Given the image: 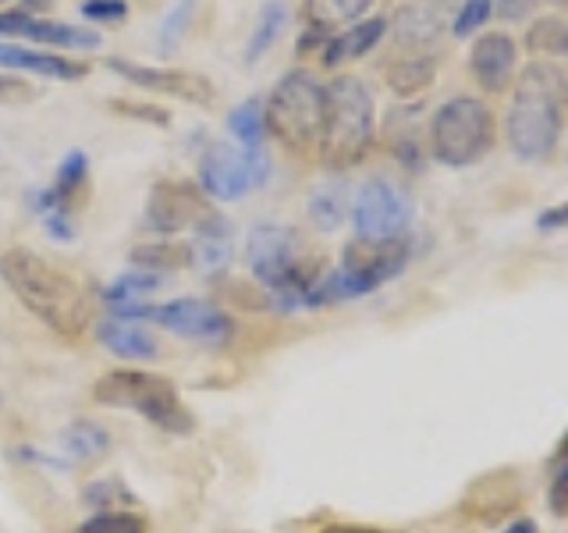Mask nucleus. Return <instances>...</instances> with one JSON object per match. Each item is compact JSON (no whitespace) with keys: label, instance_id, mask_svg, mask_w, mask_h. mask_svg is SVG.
Instances as JSON below:
<instances>
[{"label":"nucleus","instance_id":"obj_1","mask_svg":"<svg viewBox=\"0 0 568 533\" xmlns=\"http://www.w3.org/2000/svg\"><path fill=\"white\" fill-rule=\"evenodd\" d=\"M0 281L53 334L79 338L93 324V299L82 289V281L26 245L0 253Z\"/></svg>","mask_w":568,"mask_h":533},{"label":"nucleus","instance_id":"obj_2","mask_svg":"<svg viewBox=\"0 0 568 533\" xmlns=\"http://www.w3.org/2000/svg\"><path fill=\"white\" fill-rule=\"evenodd\" d=\"M565 103L568 82L558 68L529 64L519 82L505 118V139L519 160H547L558 150V139L565 129Z\"/></svg>","mask_w":568,"mask_h":533},{"label":"nucleus","instance_id":"obj_3","mask_svg":"<svg viewBox=\"0 0 568 533\" xmlns=\"http://www.w3.org/2000/svg\"><path fill=\"white\" fill-rule=\"evenodd\" d=\"M245 263L277 310H298L316 284V263L302 260V242L284 224H256L245 239Z\"/></svg>","mask_w":568,"mask_h":533},{"label":"nucleus","instance_id":"obj_4","mask_svg":"<svg viewBox=\"0 0 568 533\" xmlns=\"http://www.w3.org/2000/svg\"><path fill=\"white\" fill-rule=\"evenodd\" d=\"M377 139V103L363 79L337 76L327 86V118L320 139V160L334 171L355 168Z\"/></svg>","mask_w":568,"mask_h":533},{"label":"nucleus","instance_id":"obj_5","mask_svg":"<svg viewBox=\"0 0 568 533\" xmlns=\"http://www.w3.org/2000/svg\"><path fill=\"white\" fill-rule=\"evenodd\" d=\"M266 132H271L284 150L306 157L320 150L327 118V86H320L310 71H288L281 76L271 97L263 103Z\"/></svg>","mask_w":568,"mask_h":533},{"label":"nucleus","instance_id":"obj_6","mask_svg":"<svg viewBox=\"0 0 568 533\" xmlns=\"http://www.w3.org/2000/svg\"><path fill=\"white\" fill-rule=\"evenodd\" d=\"M93 402L111 409H135L160 431L189 434L192 413L182 405L174 381L150 370H111L93 381Z\"/></svg>","mask_w":568,"mask_h":533},{"label":"nucleus","instance_id":"obj_7","mask_svg":"<svg viewBox=\"0 0 568 533\" xmlns=\"http://www.w3.org/2000/svg\"><path fill=\"white\" fill-rule=\"evenodd\" d=\"M494 114L484 100L455 97L440 103L430 118V153L444 168H469L494 147Z\"/></svg>","mask_w":568,"mask_h":533},{"label":"nucleus","instance_id":"obj_8","mask_svg":"<svg viewBox=\"0 0 568 533\" xmlns=\"http://www.w3.org/2000/svg\"><path fill=\"white\" fill-rule=\"evenodd\" d=\"M271 178V157L266 150H245L239 142H213L200 157V189L206 200L235 203L242 195L256 192Z\"/></svg>","mask_w":568,"mask_h":533},{"label":"nucleus","instance_id":"obj_9","mask_svg":"<svg viewBox=\"0 0 568 533\" xmlns=\"http://www.w3.org/2000/svg\"><path fill=\"white\" fill-rule=\"evenodd\" d=\"M413 221H416L413 200H408V192L390 182V178H369L352 200L355 239H369V242L408 239Z\"/></svg>","mask_w":568,"mask_h":533},{"label":"nucleus","instance_id":"obj_10","mask_svg":"<svg viewBox=\"0 0 568 533\" xmlns=\"http://www.w3.org/2000/svg\"><path fill=\"white\" fill-rule=\"evenodd\" d=\"M210 218H217L200 185L185 182V178H164L156 182L150 200H146V228L160 231V235H174L185 228H203Z\"/></svg>","mask_w":568,"mask_h":533},{"label":"nucleus","instance_id":"obj_11","mask_svg":"<svg viewBox=\"0 0 568 533\" xmlns=\"http://www.w3.org/2000/svg\"><path fill=\"white\" fill-rule=\"evenodd\" d=\"M153 324H160L164 331L189 338V342H203V345H227L235 338V320H231L221 306L203 299H174L164 302L160 310H150Z\"/></svg>","mask_w":568,"mask_h":533},{"label":"nucleus","instance_id":"obj_12","mask_svg":"<svg viewBox=\"0 0 568 533\" xmlns=\"http://www.w3.org/2000/svg\"><path fill=\"white\" fill-rule=\"evenodd\" d=\"M0 36L26 40L36 47H58V50H97L100 32L58 22L47 14H26V11H0Z\"/></svg>","mask_w":568,"mask_h":533},{"label":"nucleus","instance_id":"obj_13","mask_svg":"<svg viewBox=\"0 0 568 533\" xmlns=\"http://www.w3.org/2000/svg\"><path fill=\"white\" fill-rule=\"evenodd\" d=\"M106 68L124 76L132 86H142V89H153V93H168L174 100H189V103H200V107H210L217 100V89H213L210 79L195 76V71H178V68H153V64H135V61H106Z\"/></svg>","mask_w":568,"mask_h":533},{"label":"nucleus","instance_id":"obj_14","mask_svg":"<svg viewBox=\"0 0 568 533\" xmlns=\"http://www.w3.org/2000/svg\"><path fill=\"white\" fill-rule=\"evenodd\" d=\"M515 64H519V43L508 32H484L469 50V71L487 93H505L515 82Z\"/></svg>","mask_w":568,"mask_h":533},{"label":"nucleus","instance_id":"obj_15","mask_svg":"<svg viewBox=\"0 0 568 533\" xmlns=\"http://www.w3.org/2000/svg\"><path fill=\"white\" fill-rule=\"evenodd\" d=\"M0 68L29 71V76L58 79V82H79L89 76V68L79 61L61 58V53H50V50H29V47H18V43H0Z\"/></svg>","mask_w":568,"mask_h":533},{"label":"nucleus","instance_id":"obj_16","mask_svg":"<svg viewBox=\"0 0 568 533\" xmlns=\"http://www.w3.org/2000/svg\"><path fill=\"white\" fill-rule=\"evenodd\" d=\"M384 32H387V18H381V14L359 18L355 26L342 29V32L331 36V40L324 43V64L337 68V64H345V61L366 58V53L384 40Z\"/></svg>","mask_w":568,"mask_h":533},{"label":"nucleus","instance_id":"obj_17","mask_svg":"<svg viewBox=\"0 0 568 533\" xmlns=\"http://www.w3.org/2000/svg\"><path fill=\"white\" fill-rule=\"evenodd\" d=\"M97 338H100L103 349H111L118 360H129V363L156 360V352H160L153 334L146 328H139L135 320H124V316L103 320V324L97 328Z\"/></svg>","mask_w":568,"mask_h":533},{"label":"nucleus","instance_id":"obj_18","mask_svg":"<svg viewBox=\"0 0 568 533\" xmlns=\"http://www.w3.org/2000/svg\"><path fill=\"white\" fill-rule=\"evenodd\" d=\"M231 260V228L224 218H210L203 228H195V239L189 245V266H200L203 274L224 271Z\"/></svg>","mask_w":568,"mask_h":533},{"label":"nucleus","instance_id":"obj_19","mask_svg":"<svg viewBox=\"0 0 568 533\" xmlns=\"http://www.w3.org/2000/svg\"><path fill=\"white\" fill-rule=\"evenodd\" d=\"M373 8V0H306L302 4V14H306V29H316L331 36L334 29H348L359 18H366V11Z\"/></svg>","mask_w":568,"mask_h":533},{"label":"nucleus","instance_id":"obj_20","mask_svg":"<svg viewBox=\"0 0 568 533\" xmlns=\"http://www.w3.org/2000/svg\"><path fill=\"white\" fill-rule=\"evenodd\" d=\"M284 29H288V4H284V0H266L253 22V32H248L245 64H260L266 58V50L281 40Z\"/></svg>","mask_w":568,"mask_h":533},{"label":"nucleus","instance_id":"obj_21","mask_svg":"<svg viewBox=\"0 0 568 533\" xmlns=\"http://www.w3.org/2000/svg\"><path fill=\"white\" fill-rule=\"evenodd\" d=\"M440 32V18L426 4H405L395 14V36L405 47H426L434 43Z\"/></svg>","mask_w":568,"mask_h":533},{"label":"nucleus","instance_id":"obj_22","mask_svg":"<svg viewBox=\"0 0 568 533\" xmlns=\"http://www.w3.org/2000/svg\"><path fill=\"white\" fill-rule=\"evenodd\" d=\"M345 213H348V185L342 182V178H334V182H324V185L313 189L310 218L316 221V228L334 231L337 224L345 221Z\"/></svg>","mask_w":568,"mask_h":533},{"label":"nucleus","instance_id":"obj_23","mask_svg":"<svg viewBox=\"0 0 568 533\" xmlns=\"http://www.w3.org/2000/svg\"><path fill=\"white\" fill-rule=\"evenodd\" d=\"M434 76H437L434 58H405L387 68V86L395 97H416L423 89H430Z\"/></svg>","mask_w":568,"mask_h":533},{"label":"nucleus","instance_id":"obj_24","mask_svg":"<svg viewBox=\"0 0 568 533\" xmlns=\"http://www.w3.org/2000/svg\"><path fill=\"white\" fill-rule=\"evenodd\" d=\"M227 132L235 135L239 147L245 150H263L266 139V118H263V103L260 100H245L235 111L227 114Z\"/></svg>","mask_w":568,"mask_h":533},{"label":"nucleus","instance_id":"obj_25","mask_svg":"<svg viewBox=\"0 0 568 533\" xmlns=\"http://www.w3.org/2000/svg\"><path fill=\"white\" fill-rule=\"evenodd\" d=\"M61 444H64L68 455H75V459L85 462V459H100L106 452V444H111V438H106L93 423H75V426H68V431H64Z\"/></svg>","mask_w":568,"mask_h":533},{"label":"nucleus","instance_id":"obj_26","mask_svg":"<svg viewBox=\"0 0 568 533\" xmlns=\"http://www.w3.org/2000/svg\"><path fill=\"white\" fill-rule=\"evenodd\" d=\"M132 263L146 266L150 274L182 271V266H189V245H139L132 253Z\"/></svg>","mask_w":568,"mask_h":533},{"label":"nucleus","instance_id":"obj_27","mask_svg":"<svg viewBox=\"0 0 568 533\" xmlns=\"http://www.w3.org/2000/svg\"><path fill=\"white\" fill-rule=\"evenodd\" d=\"M153 289H160V274H121L111 289L103 292V299L111 302V310H124V306H135L139 295H150Z\"/></svg>","mask_w":568,"mask_h":533},{"label":"nucleus","instance_id":"obj_28","mask_svg":"<svg viewBox=\"0 0 568 533\" xmlns=\"http://www.w3.org/2000/svg\"><path fill=\"white\" fill-rule=\"evenodd\" d=\"M192 8H195V0H178V4L168 11V18L160 22V53H171L178 43H182V36L189 29V18H192Z\"/></svg>","mask_w":568,"mask_h":533},{"label":"nucleus","instance_id":"obj_29","mask_svg":"<svg viewBox=\"0 0 568 533\" xmlns=\"http://www.w3.org/2000/svg\"><path fill=\"white\" fill-rule=\"evenodd\" d=\"M494 14V0H466V4L458 8L455 22H452V32L458 40H469L473 32H479Z\"/></svg>","mask_w":568,"mask_h":533},{"label":"nucleus","instance_id":"obj_30","mask_svg":"<svg viewBox=\"0 0 568 533\" xmlns=\"http://www.w3.org/2000/svg\"><path fill=\"white\" fill-rule=\"evenodd\" d=\"M79 533H146V523L132 512H100L85 520Z\"/></svg>","mask_w":568,"mask_h":533},{"label":"nucleus","instance_id":"obj_31","mask_svg":"<svg viewBox=\"0 0 568 533\" xmlns=\"http://www.w3.org/2000/svg\"><path fill=\"white\" fill-rule=\"evenodd\" d=\"M565 26L568 22H561V18H540V22L529 29V50H537V53H561Z\"/></svg>","mask_w":568,"mask_h":533},{"label":"nucleus","instance_id":"obj_32","mask_svg":"<svg viewBox=\"0 0 568 533\" xmlns=\"http://www.w3.org/2000/svg\"><path fill=\"white\" fill-rule=\"evenodd\" d=\"M550 509L555 515H568V438L555 455V470H550Z\"/></svg>","mask_w":568,"mask_h":533},{"label":"nucleus","instance_id":"obj_33","mask_svg":"<svg viewBox=\"0 0 568 533\" xmlns=\"http://www.w3.org/2000/svg\"><path fill=\"white\" fill-rule=\"evenodd\" d=\"M82 14L89 18V22L118 26V22H124V18H129V4H124V0H85Z\"/></svg>","mask_w":568,"mask_h":533},{"label":"nucleus","instance_id":"obj_34","mask_svg":"<svg viewBox=\"0 0 568 533\" xmlns=\"http://www.w3.org/2000/svg\"><path fill=\"white\" fill-rule=\"evenodd\" d=\"M537 0H494V14L505 18V22H523L526 14H532Z\"/></svg>","mask_w":568,"mask_h":533},{"label":"nucleus","instance_id":"obj_35","mask_svg":"<svg viewBox=\"0 0 568 533\" xmlns=\"http://www.w3.org/2000/svg\"><path fill=\"white\" fill-rule=\"evenodd\" d=\"M565 224H568V203L550 207V210H544L540 218H537V228L540 231H555V228H565Z\"/></svg>","mask_w":568,"mask_h":533},{"label":"nucleus","instance_id":"obj_36","mask_svg":"<svg viewBox=\"0 0 568 533\" xmlns=\"http://www.w3.org/2000/svg\"><path fill=\"white\" fill-rule=\"evenodd\" d=\"M320 533H387V530H373V526H348V523H334V526H324Z\"/></svg>","mask_w":568,"mask_h":533},{"label":"nucleus","instance_id":"obj_37","mask_svg":"<svg viewBox=\"0 0 568 533\" xmlns=\"http://www.w3.org/2000/svg\"><path fill=\"white\" fill-rule=\"evenodd\" d=\"M505 533H537V526H532V520H519V523H511Z\"/></svg>","mask_w":568,"mask_h":533},{"label":"nucleus","instance_id":"obj_38","mask_svg":"<svg viewBox=\"0 0 568 533\" xmlns=\"http://www.w3.org/2000/svg\"><path fill=\"white\" fill-rule=\"evenodd\" d=\"M47 4H53V0H26V8H22V11H26V14H40Z\"/></svg>","mask_w":568,"mask_h":533},{"label":"nucleus","instance_id":"obj_39","mask_svg":"<svg viewBox=\"0 0 568 533\" xmlns=\"http://www.w3.org/2000/svg\"><path fill=\"white\" fill-rule=\"evenodd\" d=\"M8 93H14V86H11V79H4V76H0V100H4Z\"/></svg>","mask_w":568,"mask_h":533},{"label":"nucleus","instance_id":"obj_40","mask_svg":"<svg viewBox=\"0 0 568 533\" xmlns=\"http://www.w3.org/2000/svg\"><path fill=\"white\" fill-rule=\"evenodd\" d=\"M561 53H568V26H565V40H561Z\"/></svg>","mask_w":568,"mask_h":533},{"label":"nucleus","instance_id":"obj_41","mask_svg":"<svg viewBox=\"0 0 568 533\" xmlns=\"http://www.w3.org/2000/svg\"><path fill=\"white\" fill-rule=\"evenodd\" d=\"M550 4H555V8H561V4H568V0H550Z\"/></svg>","mask_w":568,"mask_h":533},{"label":"nucleus","instance_id":"obj_42","mask_svg":"<svg viewBox=\"0 0 568 533\" xmlns=\"http://www.w3.org/2000/svg\"><path fill=\"white\" fill-rule=\"evenodd\" d=\"M0 4H4V0H0Z\"/></svg>","mask_w":568,"mask_h":533}]
</instances>
